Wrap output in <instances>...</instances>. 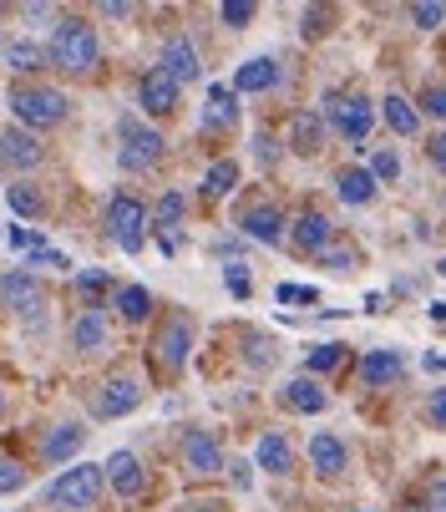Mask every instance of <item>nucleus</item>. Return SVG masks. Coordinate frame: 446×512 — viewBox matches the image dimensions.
<instances>
[{"instance_id": "obj_27", "label": "nucleus", "mask_w": 446, "mask_h": 512, "mask_svg": "<svg viewBox=\"0 0 446 512\" xmlns=\"http://www.w3.org/2000/svg\"><path fill=\"white\" fill-rule=\"evenodd\" d=\"M234 183H239V163H234V158H218V163L203 173V193H208V198H229Z\"/></svg>"}, {"instance_id": "obj_42", "label": "nucleus", "mask_w": 446, "mask_h": 512, "mask_svg": "<svg viewBox=\"0 0 446 512\" xmlns=\"http://www.w3.org/2000/svg\"><path fill=\"white\" fill-rule=\"evenodd\" d=\"M421 107H426L431 117H446V87H426V92H421Z\"/></svg>"}, {"instance_id": "obj_16", "label": "nucleus", "mask_w": 446, "mask_h": 512, "mask_svg": "<svg viewBox=\"0 0 446 512\" xmlns=\"http://www.w3.org/2000/svg\"><path fill=\"white\" fill-rule=\"evenodd\" d=\"M239 229H244L249 239H259V244H279V239H284V213L269 208V203H259V208H249V213L239 218Z\"/></svg>"}, {"instance_id": "obj_51", "label": "nucleus", "mask_w": 446, "mask_h": 512, "mask_svg": "<svg viewBox=\"0 0 446 512\" xmlns=\"http://www.w3.org/2000/svg\"><path fill=\"white\" fill-rule=\"evenodd\" d=\"M0 411H6V396H0Z\"/></svg>"}, {"instance_id": "obj_22", "label": "nucleus", "mask_w": 446, "mask_h": 512, "mask_svg": "<svg viewBox=\"0 0 446 512\" xmlns=\"http://www.w3.org/2000/svg\"><path fill=\"white\" fill-rule=\"evenodd\" d=\"M401 350H370L365 360H360V381L365 386H386V381H396L401 376Z\"/></svg>"}, {"instance_id": "obj_21", "label": "nucleus", "mask_w": 446, "mask_h": 512, "mask_svg": "<svg viewBox=\"0 0 446 512\" xmlns=\"http://www.w3.org/2000/svg\"><path fill=\"white\" fill-rule=\"evenodd\" d=\"M269 87H279V61L254 56V61H244V66H239L234 92H269Z\"/></svg>"}, {"instance_id": "obj_45", "label": "nucleus", "mask_w": 446, "mask_h": 512, "mask_svg": "<svg viewBox=\"0 0 446 512\" xmlns=\"http://www.w3.org/2000/svg\"><path fill=\"white\" fill-rule=\"evenodd\" d=\"M426 416H431V426H446V386L426 401Z\"/></svg>"}, {"instance_id": "obj_12", "label": "nucleus", "mask_w": 446, "mask_h": 512, "mask_svg": "<svg viewBox=\"0 0 446 512\" xmlns=\"http://www.w3.org/2000/svg\"><path fill=\"white\" fill-rule=\"evenodd\" d=\"M178 82L168 77V71L163 66H153V71H147V77H142V87H137V97H142V107L147 112H153V117H168V112H178Z\"/></svg>"}, {"instance_id": "obj_47", "label": "nucleus", "mask_w": 446, "mask_h": 512, "mask_svg": "<svg viewBox=\"0 0 446 512\" xmlns=\"http://www.w3.org/2000/svg\"><path fill=\"white\" fill-rule=\"evenodd\" d=\"M11 244H16V249H46L36 229H11Z\"/></svg>"}, {"instance_id": "obj_13", "label": "nucleus", "mask_w": 446, "mask_h": 512, "mask_svg": "<svg viewBox=\"0 0 446 512\" xmlns=\"http://www.w3.org/2000/svg\"><path fill=\"white\" fill-rule=\"evenodd\" d=\"M142 406V386L132 381V376H112L107 386H102V396H97V416L102 421H117V416H127V411H137Z\"/></svg>"}, {"instance_id": "obj_10", "label": "nucleus", "mask_w": 446, "mask_h": 512, "mask_svg": "<svg viewBox=\"0 0 446 512\" xmlns=\"http://www.w3.org/2000/svg\"><path fill=\"white\" fill-rule=\"evenodd\" d=\"M112 340V325H107V305H87L77 315V325H71V345H77L82 355H102Z\"/></svg>"}, {"instance_id": "obj_15", "label": "nucleus", "mask_w": 446, "mask_h": 512, "mask_svg": "<svg viewBox=\"0 0 446 512\" xmlns=\"http://www.w3.org/2000/svg\"><path fill=\"white\" fill-rule=\"evenodd\" d=\"M294 244H300L305 254H325L335 244V224L320 208H310V213H300V224H294Z\"/></svg>"}, {"instance_id": "obj_17", "label": "nucleus", "mask_w": 446, "mask_h": 512, "mask_svg": "<svg viewBox=\"0 0 446 512\" xmlns=\"http://www.w3.org/2000/svg\"><path fill=\"white\" fill-rule=\"evenodd\" d=\"M158 66L168 71V77H173L178 87H183V82H198V51H193V46H188L183 36L163 46V56H158Z\"/></svg>"}, {"instance_id": "obj_9", "label": "nucleus", "mask_w": 446, "mask_h": 512, "mask_svg": "<svg viewBox=\"0 0 446 512\" xmlns=\"http://www.w3.org/2000/svg\"><path fill=\"white\" fill-rule=\"evenodd\" d=\"M41 142L26 132V127H6L0 132V168L6 173H31V168H41Z\"/></svg>"}, {"instance_id": "obj_3", "label": "nucleus", "mask_w": 446, "mask_h": 512, "mask_svg": "<svg viewBox=\"0 0 446 512\" xmlns=\"http://www.w3.org/2000/svg\"><path fill=\"white\" fill-rule=\"evenodd\" d=\"M66 97L61 92H51V87H16L11 92V112L21 117V127L31 132V127H56L61 117H66Z\"/></svg>"}, {"instance_id": "obj_35", "label": "nucleus", "mask_w": 446, "mask_h": 512, "mask_svg": "<svg viewBox=\"0 0 446 512\" xmlns=\"http://www.w3.org/2000/svg\"><path fill=\"white\" fill-rule=\"evenodd\" d=\"M411 21H416L421 31H436V26L446 21V6H436V0H416V6H411Z\"/></svg>"}, {"instance_id": "obj_6", "label": "nucleus", "mask_w": 446, "mask_h": 512, "mask_svg": "<svg viewBox=\"0 0 446 512\" xmlns=\"http://www.w3.org/2000/svg\"><path fill=\"white\" fill-rule=\"evenodd\" d=\"M0 305L16 310L21 320H41L46 315V289H41V279L31 269H16V274L0 279Z\"/></svg>"}, {"instance_id": "obj_40", "label": "nucleus", "mask_w": 446, "mask_h": 512, "mask_svg": "<svg viewBox=\"0 0 446 512\" xmlns=\"http://www.w3.org/2000/svg\"><path fill=\"white\" fill-rule=\"evenodd\" d=\"M274 360H279V345L254 335V340H249V365H274Z\"/></svg>"}, {"instance_id": "obj_20", "label": "nucleus", "mask_w": 446, "mask_h": 512, "mask_svg": "<svg viewBox=\"0 0 446 512\" xmlns=\"http://www.w3.org/2000/svg\"><path fill=\"white\" fill-rule=\"evenodd\" d=\"M107 482H112L122 497H137L147 477H142V462H137L132 452H112V457H107Z\"/></svg>"}, {"instance_id": "obj_33", "label": "nucleus", "mask_w": 446, "mask_h": 512, "mask_svg": "<svg viewBox=\"0 0 446 512\" xmlns=\"http://www.w3.org/2000/svg\"><path fill=\"white\" fill-rule=\"evenodd\" d=\"M254 16H259V6H249V0H223V6H218V21H223V26H234V31L249 26Z\"/></svg>"}, {"instance_id": "obj_43", "label": "nucleus", "mask_w": 446, "mask_h": 512, "mask_svg": "<svg viewBox=\"0 0 446 512\" xmlns=\"http://www.w3.org/2000/svg\"><path fill=\"white\" fill-rule=\"evenodd\" d=\"M426 512H446V477H431V487H426Z\"/></svg>"}, {"instance_id": "obj_46", "label": "nucleus", "mask_w": 446, "mask_h": 512, "mask_svg": "<svg viewBox=\"0 0 446 512\" xmlns=\"http://www.w3.org/2000/svg\"><path fill=\"white\" fill-rule=\"evenodd\" d=\"M223 279H229V289H234V300H244V295H249V274H244V264H234V269L223 274Z\"/></svg>"}, {"instance_id": "obj_24", "label": "nucleus", "mask_w": 446, "mask_h": 512, "mask_svg": "<svg viewBox=\"0 0 446 512\" xmlns=\"http://www.w3.org/2000/svg\"><path fill=\"white\" fill-rule=\"evenodd\" d=\"M254 457H259V467H264V472H274V477H284V472L294 467V452H289V442H284V431H264Z\"/></svg>"}, {"instance_id": "obj_5", "label": "nucleus", "mask_w": 446, "mask_h": 512, "mask_svg": "<svg viewBox=\"0 0 446 512\" xmlns=\"http://www.w3.org/2000/svg\"><path fill=\"white\" fill-rule=\"evenodd\" d=\"M107 229H112V239H117V249H122V254H142V229H147V208H142L137 198L117 193V198L107 203Z\"/></svg>"}, {"instance_id": "obj_23", "label": "nucleus", "mask_w": 446, "mask_h": 512, "mask_svg": "<svg viewBox=\"0 0 446 512\" xmlns=\"http://www.w3.org/2000/svg\"><path fill=\"white\" fill-rule=\"evenodd\" d=\"M284 406H289V411H305V416H315V411H325V406H330V396H325L310 376H294V381L284 386Z\"/></svg>"}, {"instance_id": "obj_25", "label": "nucleus", "mask_w": 446, "mask_h": 512, "mask_svg": "<svg viewBox=\"0 0 446 512\" xmlns=\"http://www.w3.org/2000/svg\"><path fill=\"white\" fill-rule=\"evenodd\" d=\"M234 117H239V92H229V87H208L203 127H234Z\"/></svg>"}, {"instance_id": "obj_39", "label": "nucleus", "mask_w": 446, "mask_h": 512, "mask_svg": "<svg viewBox=\"0 0 446 512\" xmlns=\"http://www.w3.org/2000/svg\"><path fill=\"white\" fill-rule=\"evenodd\" d=\"M320 259H325L330 269H355V264H360V254H355L350 244H330V249H325Z\"/></svg>"}, {"instance_id": "obj_41", "label": "nucleus", "mask_w": 446, "mask_h": 512, "mask_svg": "<svg viewBox=\"0 0 446 512\" xmlns=\"http://www.w3.org/2000/svg\"><path fill=\"white\" fill-rule=\"evenodd\" d=\"M254 153H259V163H279V137L274 132H259L254 137Z\"/></svg>"}, {"instance_id": "obj_32", "label": "nucleus", "mask_w": 446, "mask_h": 512, "mask_svg": "<svg viewBox=\"0 0 446 512\" xmlns=\"http://www.w3.org/2000/svg\"><path fill=\"white\" fill-rule=\"evenodd\" d=\"M183 213H188V198H183L178 188H168L163 203H158V224H163V229H178V224H183Z\"/></svg>"}, {"instance_id": "obj_49", "label": "nucleus", "mask_w": 446, "mask_h": 512, "mask_svg": "<svg viewBox=\"0 0 446 512\" xmlns=\"http://www.w3.org/2000/svg\"><path fill=\"white\" fill-rule=\"evenodd\" d=\"M102 16H112V21H127V16H132V6H122V0H112V6H102Z\"/></svg>"}, {"instance_id": "obj_34", "label": "nucleus", "mask_w": 446, "mask_h": 512, "mask_svg": "<svg viewBox=\"0 0 446 512\" xmlns=\"http://www.w3.org/2000/svg\"><path fill=\"white\" fill-rule=\"evenodd\" d=\"M340 355H345V345H315V350L305 355V376H310V371H335Z\"/></svg>"}, {"instance_id": "obj_26", "label": "nucleus", "mask_w": 446, "mask_h": 512, "mask_svg": "<svg viewBox=\"0 0 446 512\" xmlns=\"http://www.w3.org/2000/svg\"><path fill=\"white\" fill-rule=\"evenodd\" d=\"M335 193H340L350 208H360V203H370V198H376V178H370L365 168H345V173L335 178Z\"/></svg>"}, {"instance_id": "obj_18", "label": "nucleus", "mask_w": 446, "mask_h": 512, "mask_svg": "<svg viewBox=\"0 0 446 512\" xmlns=\"http://www.w3.org/2000/svg\"><path fill=\"white\" fill-rule=\"evenodd\" d=\"M82 442H87V431H82V421H66V426H56V431L46 436V447H41V457H46L51 467H61L66 457H77V452H82Z\"/></svg>"}, {"instance_id": "obj_44", "label": "nucleus", "mask_w": 446, "mask_h": 512, "mask_svg": "<svg viewBox=\"0 0 446 512\" xmlns=\"http://www.w3.org/2000/svg\"><path fill=\"white\" fill-rule=\"evenodd\" d=\"M77 289H82V295H97V289H107V269H87V274H77Z\"/></svg>"}, {"instance_id": "obj_28", "label": "nucleus", "mask_w": 446, "mask_h": 512, "mask_svg": "<svg viewBox=\"0 0 446 512\" xmlns=\"http://www.w3.org/2000/svg\"><path fill=\"white\" fill-rule=\"evenodd\" d=\"M381 117H386V122H391V132H401V137H411V132L421 127V117H416V107H411L406 97H396V92H391V97L381 102Z\"/></svg>"}, {"instance_id": "obj_7", "label": "nucleus", "mask_w": 446, "mask_h": 512, "mask_svg": "<svg viewBox=\"0 0 446 512\" xmlns=\"http://www.w3.org/2000/svg\"><path fill=\"white\" fill-rule=\"evenodd\" d=\"M163 132H153V127H142V122H122V153H117V163L127 168V173H142V168H153L158 158H163Z\"/></svg>"}, {"instance_id": "obj_31", "label": "nucleus", "mask_w": 446, "mask_h": 512, "mask_svg": "<svg viewBox=\"0 0 446 512\" xmlns=\"http://www.w3.org/2000/svg\"><path fill=\"white\" fill-rule=\"evenodd\" d=\"M6 198H11V208H16L21 218H41V213H46V203H41V193H36L31 183H16V188H6Z\"/></svg>"}, {"instance_id": "obj_30", "label": "nucleus", "mask_w": 446, "mask_h": 512, "mask_svg": "<svg viewBox=\"0 0 446 512\" xmlns=\"http://www.w3.org/2000/svg\"><path fill=\"white\" fill-rule=\"evenodd\" d=\"M117 310H122V320L142 325V320H147V310H153V295H147L142 284H127L122 295H117Z\"/></svg>"}, {"instance_id": "obj_4", "label": "nucleus", "mask_w": 446, "mask_h": 512, "mask_svg": "<svg viewBox=\"0 0 446 512\" xmlns=\"http://www.w3.org/2000/svg\"><path fill=\"white\" fill-rule=\"evenodd\" d=\"M325 117H330V127H335L345 142H365V137H370V122H376V112H370V102H365L360 92H335V97L325 102Z\"/></svg>"}, {"instance_id": "obj_11", "label": "nucleus", "mask_w": 446, "mask_h": 512, "mask_svg": "<svg viewBox=\"0 0 446 512\" xmlns=\"http://www.w3.org/2000/svg\"><path fill=\"white\" fill-rule=\"evenodd\" d=\"M183 467H188L193 477L223 472V447H218L213 431H188V442H183Z\"/></svg>"}, {"instance_id": "obj_38", "label": "nucleus", "mask_w": 446, "mask_h": 512, "mask_svg": "<svg viewBox=\"0 0 446 512\" xmlns=\"http://www.w3.org/2000/svg\"><path fill=\"white\" fill-rule=\"evenodd\" d=\"M320 300V289L310 284H279V305H315Z\"/></svg>"}, {"instance_id": "obj_14", "label": "nucleus", "mask_w": 446, "mask_h": 512, "mask_svg": "<svg viewBox=\"0 0 446 512\" xmlns=\"http://www.w3.org/2000/svg\"><path fill=\"white\" fill-rule=\"evenodd\" d=\"M310 467H315L325 482H335V477L345 472V447H340L335 431H315V436H310Z\"/></svg>"}, {"instance_id": "obj_2", "label": "nucleus", "mask_w": 446, "mask_h": 512, "mask_svg": "<svg viewBox=\"0 0 446 512\" xmlns=\"http://www.w3.org/2000/svg\"><path fill=\"white\" fill-rule=\"evenodd\" d=\"M102 482H107V467L77 462V467H66V472L51 482V502H61L66 512H87V507L102 497Z\"/></svg>"}, {"instance_id": "obj_48", "label": "nucleus", "mask_w": 446, "mask_h": 512, "mask_svg": "<svg viewBox=\"0 0 446 512\" xmlns=\"http://www.w3.org/2000/svg\"><path fill=\"white\" fill-rule=\"evenodd\" d=\"M431 163H436V168H446V132H441V137H431Z\"/></svg>"}, {"instance_id": "obj_29", "label": "nucleus", "mask_w": 446, "mask_h": 512, "mask_svg": "<svg viewBox=\"0 0 446 512\" xmlns=\"http://www.w3.org/2000/svg\"><path fill=\"white\" fill-rule=\"evenodd\" d=\"M46 61H51V56H46L36 41H26V36L6 46V66H11V71H41Z\"/></svg>"}, {"instance_id": "obj_1", "label": "nucleus", "mask_w": 446, "mask_h": 512, "mask_svg": "<svg viewBox=\"0 0 446 512\" xmlns=\"http://www.w3.org/2000/svg\"><path fill=\"white\" fill-rule=\"evenodd\" d=\"M46 56H51L61 71H77V77H87V71L102 61V36H97V26H87L82 16H66V21L56 26Z\"/></svg>"}, {"instance_id": "obj_37", "label": "nucleus", "mask_w": 446, "mask_h": 512, "mask_svg": "<svg viewBox=\"0 0 446 512\" xmlns=\"http://www.w3.org/2000/svg\"><path fill=\"white\" fill-rule=\"evenodd\" d=\"M31 482V472L21 467V462H11V457H0V492H21Z\"/></svg>"}, {"instance_id": "obj_36", "label": "nucleus", "mask_w": 446, "mask_h": 512, "mask_svg": "<svg viewBox=\"0 0 446 512\" xmlns=\"http://www.w3.org/2000/svg\"><path fill=\"white\" fill-rule=\"evenodd\" d=\"M370 178H381V183H396L401 178V158L391 148H381L376 158H370Z\"/></svg>"}, {"instance_id": "obj_50", "label": "nucleus", "mask_w": 446, "mask_h": 512, "mask_svg": "<svg viewBox=\"0 0 446 512\" xmlns=\"http://www.w3.org/2000/svg\"><path fill=\"white\" fill-rule=\"evenodd\" d=\"M436 274H446V259H441V264H436Z\"/></svg>"}, {"instance_id": "obj_8", "label": "nucleus", "mask_w": 446, "mask_h": 512, "mask_svg": "<svg viewBox=\"0 0 446 512\" xmlns=\"http://www.w3.org/2000/svg\"><path fill=\"white\" fill-rule=\"evenodd\" d=\"M188 350H193V320H188V315H173V320L158 330L153 355H158L163 371H183V365H188Z\"/></svg>"}, {"instance_id": "obj_19", "label": "nucleus", "mask_w": 446, "mask_h": 512, "mask_svg": "<svg viewBox=\"0 0 446 512\" xmlns=\"http://www.w3.org/2000/svg\"><path fill=\"white\" fill-rule=\"evenodd\" d=\"M289 142H294V153L315 158V153H320V142H325V117H320V112H294V122H289Z\"/></svg>"}]
</instances>
